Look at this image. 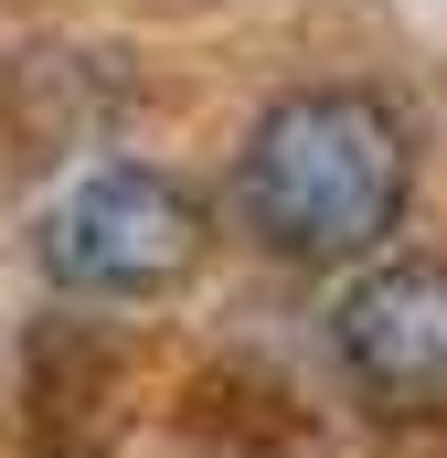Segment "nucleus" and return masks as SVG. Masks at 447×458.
I'll use <instances>...</instances> for the list:
<instances>
[{
    "label": "nucleus",
    "mask_w": 447,
    "mask_h": 458,
    "mask_svg": "<svg viewBox=\"0 0 447 458\" xmlns=\"http://www.w3.org/2000/svg\"><path fill=\"white\" fill-rule=\"evenodd\" d=\"M405 192H416V139L362 86H299L234 149V214L288 267L373 256L405 225Z\"/></svg>",
    "instance_id": "obj_1"
},
{
    "label": "nucleus",
    "mask_w": 447,
    "mask_h": 458,
    "mask_svg": "<svg viewBox=\"0 0 447 458\" xmlns=\"http://www.w3.org/2000/svg\"><path fill=\"white\" fill-rule=\"evenodd\" d=\"M32 256L75 299H160L203 267V192L149 160H97L86 182H64L43 203Z\"/></svg>",
    "instance_id": "obj_2"
},
{
    "label": "nucleus",
    "mask_w": 447,
    "mask_h": 458,
    "mask_svg": "<svg viewBox=\"0 0 447 458\" xmlns=\"http://www.w3.org/2000/svg\"><path fill=\"white\" fill-rule=\"evenodd\" d=\"M341 373L384 416H447V267L437 256H384L341 288L331 310Z\"/></svg>",
    "instance_id": "obj_3"
}]
</instances>
